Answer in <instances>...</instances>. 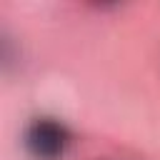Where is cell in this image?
Segmentation results:
<instances>
[{
  "label": "cell",
  "mask_w": 160,
  "mask_h": 160,
  "mask_svg": "<svg viewBox=\"0 0 160 160\" xmlns=\"http://www.w3.org/2000/svg\"><path fill=\"white\" fill-rule=\"evenodd\" d=\"M25 148L35 160H60L70 148V130L55 118H35L25 128Z\"/></svg>",
  "instance_id": "obj_1"
}]
</instances>
